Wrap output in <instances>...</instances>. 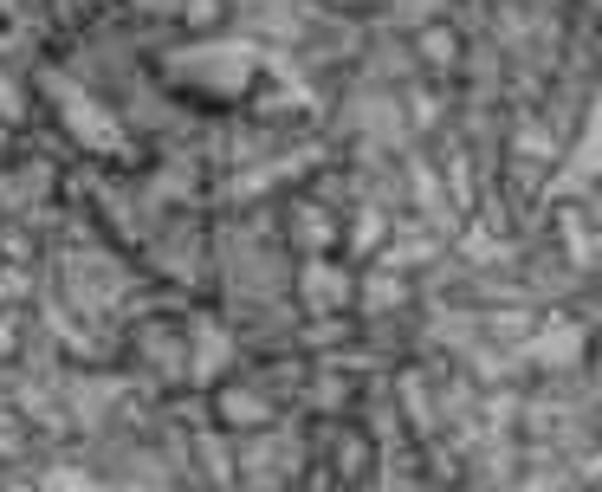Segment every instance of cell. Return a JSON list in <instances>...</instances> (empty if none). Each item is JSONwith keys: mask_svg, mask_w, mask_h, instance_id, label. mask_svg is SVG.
Segmentation results:
<instances>
[{"mask_svg": "<svg viewBox=\"0 0 602 492\" xmlns=\"http://www.w3.org/2000/svg\"><path fill=\"white\" fill-rule=\"evenodd\" d=\"M227 363H234V337H227L221 324H195V344H188V376H195V382H214V376H227Z\"/></svg>", "mask_w": 602, "mask_h": 492, "instance_id": "2", "label": "cell"}, {"mask_svg": "<svg viewBox=\"0 0 602 492\" xmlns=\"http://www.w3.org/2000/svg\"><path fill=\"white\" fill-rule=\"evenodd\" d=\"M0 117H20V91L7 85V72H0Z\"/></svg>", "mask_w": 602, "mask_h": 492, "instance_id": "4", "label": "cell"}, {"mask_svg": "<svg viewBox=\"0 0 602 492\" xmlns=\"http://www.w3.org/2000/svg\"><path fill=\"white\" fill-rule=\"evenodd\" d=\"M52 91H59V104H65V130H72L85 149H104V156H111V149H123V130H117V117L104 111V104H91L85 91L65 85V78H52Z\"/></svg>", "mask_w": 602, "mask_h": 492, "instance_id": "1", "label": "cell"}, {"mask_svg": "<svg viewBox=\"0 0 602 492\" xmlns=\"http://www.w3.org/2000/svg\"><path fill=\"white\" fill-rule=\"evenodd\" d=\"M221 415L234 421V428H246V421L266 415V402H259V395H246V389H227V395H221Z\"/></svg>", "mask_w": 602, "mask_h": 492, "instance_id": "3", "label": "cell"}]
</instances>
